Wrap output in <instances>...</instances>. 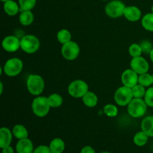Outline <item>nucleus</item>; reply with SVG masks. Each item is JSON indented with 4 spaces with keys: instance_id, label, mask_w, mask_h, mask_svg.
<instances>
[{
    "instance_id": "obj_1",
    "label": "nucleus",
    "mask_w": 153,
    "mask_h": 153,
    "mask_svg": "<svg viewBox=\"0 0 153 153\" xmlns=\"http://www.w3.org/2000/svg\"><path fill=\"white\" fill-rule=\"evenodd\" d=\"M148 105L142 98H134L127 105L128 113L131 117L140 118L146 114Z\"/></svg>"
},
{
    "instance_id": "obj_2",
    "label": "nucleus",
    "mask_w": 153,
    "mask_h": 153,
    "mask_svg": "<svg viewBox=\"0 0 153 153\" xmlns=\"http://www.w3.org/2000/svg\"><path fill=\"white\" fill-rule=\"evenodd\" d=\"M26 86L30 94L34 96H40L44 90V80L39 75H29L27 79Z\"/></svg>"
},
{
    "instance_id": "obj_3",
    "label": "nucleus",
    "mask_w": 153,
    "mask_h": 153,
    "mask_svg": "<svg viewBox=\"0 0 153 153\" xmlns=\"http://www.w3.org/2000/svg\"><path fill=\"white\" fill-rule=\"evenodd\" d=\"M32 111L38 117H44L49 113L50 110L48 97H40L37 96L35 99H34L31 104Z\"/></svg>"
},
{
    "instance_id": "obj_4",
    "label": "nucleus",
    "mask_w": 153,
    "mask_h": 153,
    "mask_svg": "<svg viewBox=\"0 0 153 153\" xmlns=\"http://www.w3.org/2000/svg\"><path fill=\"white\" fill-rule=\"evenodd\" d=\"M20 48L26 53L34 54L40 48V40L33 34H27L21 38Z\"/></svg>"
},
{
    "instance_id": "obj_5",
    "label": "nucleus",
    "mask_w": 153,
    "mask_h": 153,
    "mask_svg": "<svg viewBox=\"0 0 153 153\" xmlns=\"http://www.w3.org/2000/svg\"><path fill=\"white\" fill-rule=\"evenodd\" d=\"M115 102L120 106H127L134 99L131 88L123 85L116 91L114 97Z\"/></svg>"
},
{
    "instance_id": "obj_6",
    "label": "nucleus",
    "mask_w": 153,
    "mask_h": 153,
    "mask_svg": "<svg viewBox=\"0 0 153 153\" xmlns=\"http://www.w3.org/2000/svg\"><path fill=\"white\" fill-rule=\"evenodd\" d=\"M126 7V6L122 1L112 0L106 4L105 7V11L108 16L116 19V18H119L123 16Z\"/></svg>"
},
{
    "instance_id": "obj_7",
    "label": "nucleus",
    "mask_w": 153,
    "mask_h": 153,
    "mask_svg": "<svg viewBox=\"0 0 153 153\" xmlns=\"http://www.w3.org/2000/svg\"><path fill=\"white\" fill-rule=\"evenodd\" d=\"M23 63L18 58H12L7 60L3 67L4 74L9 77H14L22 72Z\"/></svg>"
},
{
    "instance_id": "obj_8",
    "label": "nucleus",
    "mask_w": 153,
    "mask_h": 153,
    "mask_svg": "<svg viewBox=\"0 0 153 153\" xmlns=\"http://www.w3.org/2000/svg\"><path fill=\"white\" fill-rule=\"evenodd\" d=\"M88 91V85L81 79L73 81L68 87L69 94L74 98H82Z\"/></svg>"
},
{
    "instance_id": "obj_9",
    "label": "nucleus",
    "mask_w": 153,
    "mask_h": 153,
    "mask_svg": "<svg viewBox=\"0 0 153 153\" xmlns=\"http://www.w3.org/2000/svg\"><path fill=\"white\" fill-rule=\"evenodd\" d=\"M80 53V48L76 42L71 41L63 44L61 48V54L66 60L73 61L76 59Z\"/></svg>"
},
{
    "instance_id": "obj_10",
    "label": "nucleus",
    "mask_w": 153,
    "mask_h": 153,
    "mask_svg": "<svg viewBox=\"0 0 153 153\" xmlns=\"http://www.w3.org/2000/svg\"><path fill=\"white\" fill-rule=\"evenodd\" d=\"M130 67L132 70H134L138 75L148 73L149 70V64L148 61L143 57H136L132 58L130 62Z\"/></svg>"
},
{
    "instance_id": "obj_11",
    "label": "nucleus",
    "mask_w": 153,
    "mask_h": 153,
    "mask_svg": "<svg viewBox=\"0 0 153 153\" xmlns=\"http://www.w3.org/2000/svg\"><path fill=\"white\" fill-rule=\"evenodd\" d=\"M139 75L131 69L126 70L121 76V81L124 86L132 88L138 84Z\"/></svg>"
},
{
    "instance_id": "obj_12",
    "label": "nucleus",
    "mask_w": 153,
    "mask_h": 153,
    "mask_svg": "<svg viewBox=\"0 0 153 153\" xmlns=\"http://www.w3.org/2000/svg\"><path fill=\"white\" fill-rule=\"evenodd\" d=\"M2 48L8 52H14L20 48V40L13 35H8L2 40Z\"/></svg>"
},
{
    "instance_id": "obj_13",
    "label": "nucleus",
    "mask_w": 153,
    "mask_h": 153,
    "mask_svg": "<svg viewBox=\"0 0 153 153\" xmlns=\"http://www.w3.org/2000/svg\"><path fill=\"white\" fill-rule=\"evenodd\" d=\"M123 16L128 21L136 22L141 18V10L136 6H126Z\"/></svg>"
},
{
    "instance_id": "obj_14",
    "label": "nucleus",
    "mask_w": 153,
    "mask_h": 153,
    "mask_svg": "<svg viewBox=\"0 0 153 153\" xmlns=\"http://www.w3.org/2000/svg\"><path fill=\"white\" fill-rule=\"evenodd\" d=\"M34 150L32 141L28 138L19 140L16 145V151L17 153H33Z\"/></svg>"
},
{
    "instance_id": "obj_15",
    "label": "nucleus",
    "mask_w": 153,
    "mask_h": 153,
    "mask_svg": "<svg viewBox=\"0 0 153 153\" xmlns=\"http://www.w3.org/2000/svg\"><path fill=\"white\" fill-rule=\"evenodd\" d=\"M13 133L7 127H2L0 128V148L6 147L10 146L12 141Z\"/></svg>"
},
{
    "instance_id": "obj_16",
    "label": "nucleus",
    "mask_w": 153,
    "mask_h": 153,
    "mask_svg": "<svg viewBox=\"0 0 153 153\" xmlns=\"http://www.w3.org/2000/svg\"><path fill=\"white\" fill-rule=\"evenodd\" d=\"M3 7H4V12L9 16H15L17 14L18 12L20 11L19 4L13 0H9L4 2Z\"/></svg>"
},
{
    "instance_id": "obj_17",
    "label": "nucleus",
    "mask_w": 153,
    "mask_h": 153,
    "mask_svg": "<svg viewBox=\"0 0 153 153\" xmlns=\"http://www.w3.org/2000/svg\"><path fill=\"white\" fill-rule=\"evenodd\" d=\"M82 102L84 104L89 108H94L98 103V97L94 92L88 91L82 97Z\"/></svg>"
},
{
    "instance_id": "obj_18",
    "label": "nucleus",
    "mask_w": 153,
    "mask_h": 153,
    "mask_svg": "<svg viewBox=\"0 0 153 153\" xmlns=\"http://www.w3.org/2000/svg\"><path fill=\"white\" fill-rule=\"evenodd\" d=\"M141 130L149 137H153V116L146 117L142 120Z\"/></svg>"
},
{
    "instance_id": "obj_19",
    "label": "nucleus",
    "mask_w": 153,
    "mask_h": 153,
    "mask_svg": "<svg viewBox=\"0 0 153 153\" xmlns=\"http://www.w3.org/2000/svg\"><path fill=\"white\" fill-rule=\"evenodd\" d=\"M49 146L52 153H62L65 149V143L62 139L57 137L50 142Z\"/></svg>"
},
{
    "instance_id": "obj_20",
    "label": "nucleus",
    "mask_w": 153,
    "mask_h": 153,
    "mask_svg": "<svg viewBox=\"0 0 153 153\" xmlns=\"http://www.w3.org/2000/svg\"><path fill=\"white\" fill-rule=\"evenodd\" d=\"M12 133H13V135L18 140L28 138V130L26 129V128L24 126L21 125V124L15 125L13 126V129H12Z\"/></svg>"
},
{
    "instance_id": "obj_21",
    "label": "nucleus",
    "mask_w": 153,
    "mask_h": 153,
    "mask_svg": "<svg viewBox=\"0 0 153 153\" xmlns=\"http://www.w3.org/2000/svg\"><path fill=\"white\" fill-rule=\"evenodd\" d=\"M19 20L22 25L28 26L34 21V14L31 10H22L19 14Z\"/></svg>"
},
{
    "instance_id": "obj_22",
    "label": "nucleus",
    "mask_w": 153,
    "mask_h": 153,
    "mask_svg": "<svg viewBox=\"0 0 153 153\" xmlns=\"http://www.w3.org/2000/svg\"><path fill=\"white\" fill-rule=\"evenodd\" d=\"M149 139V136L146 134L143 131H138L136 133L134 136V143L137 146H143L146 144Z\"/></svg>"
},
{
    "instance_id": "obj_23",
    "label": "nucleus",
    "mask_w": 153,
    "mask_h": 153,
    "mask_svg": "<svg viewBox=\"0 0 153 153\" xmlns=\"http://www.w3.org/2000/svg\"><path fill=\"white\" fill-rule=\"evenodd\" d=\"M57 39H58V42L63 45L64 43H67L68 42L71 41L72 34L67 29L62 28L57 34Z\"/></svg>"
},
{
    "instance_id": "obj_24",
    "label": "nucleus",
    "mask_w": 153,
    "mask_h": 153,
    "mask_svg": "<svg viewBox=\"0 0 153 153\" xmlns=\"http://www.w3.org/2000/svg\"><path fill=\"white\" fill-rule=\"evenodd\" d=\"M141 25L144 29L149 31H153V13H146L143 16Z\"/></svg>"
},
{
    "instance_id": "obj_25",
    "label": "nucleus",
    "mask_w": 153,
    "mask_h": 153,
    "mask_svg": "<svg viewBox=\"0 0 153 153\" xmlns=\"http://www.w3.org/2000/svg\"><path fill=\"white\" fill-rule=\"evenodd\" d=\"M48 101H49V105L51 108H59L61 106L63 103V98L60 94H52L48 97Z\"/></svg>"
},
{
    "instance_id": "obj_26",
    "label": "nucleus",
    "mask_w": 153,
    "mask_h": 153,
    "mask_svg": "<svg viewBox=\"0 0 153 153\" xmlns=\"http://www.w3.org/2000/svg\"><path fill=\"white\" fill-rule=\"evenodd\" d=\"M138 84L141 85L142 86L145 87V88H146V87H149L150 85H153L152 75L149 74L148 73L139 75Z\"/></svg>"
},
{
    "instance_id": "obj_27",
    "label": "nucleus",
    "mask_w": 153,
    "mask_h": 153,
    "mask_svg": "<svg viewBox=\"0 0 153 153\" xmlns=\"http://www.w3.org/2000/svg\"><path fill=\"white\" fill-rule=\"evenodd\" d=\"M37 0H19L20 11L22 10H31L36 5Z\"/></svg>"
},
{
    "instance_id": "obj_28",
    "label": "nucleus",
    "mask_w": 153,
    "mask_h": 153,
    "mask_svg": "<svg viewBox=\"0 0 153 153\" xmlns=\"http://www.w3.org/2000/svg\"><path fill=\"white\" fill-rule=\"evenodd\" d=\"M103 112L109 117H114L118 114V108L113 104H108L103 108Z\"/></svg>"
},
{
    "instance_id": "obj_29",
    "label": "nucleus",
    "mask_w": 153,
    "mask_h": 153,
    "mask_svg": "<svg viewBox=\"0 0 153 153\" xmlns=\"http://www.w3.org/2000/svg\"><path fill=\"white\" fill-rule=\"evenodd\" d=\"M131 91H132L133 96H134V98H142L143 99L144 97L145 94H146V89H145V87L142 86L140 84H137L135 86L131 88Z\"/></svg>"
},
{
    "instance_id": "obj_30",
    "label": "nucleus",
    "mask_w": 153,
    "mask_h": 153,
    "mask_svg": "<svg viewBox=\"0 0 153 153\" xmlns=\"http://www.w3.org/2000/svg\"><path fill=\"white\" fill-rule=\"evenodd\" d=\"M128 52L129 55L132 58H136V57L141 56V54L143 53L141 46L138 43H133L128 48Z\"/></svg>"
},
{
    "instance_id": "obj_31",
    "label": "nucleus",
    "mask_w": 153,
    "mask_h": 153,
    "mask_svg": "<svg viewBox=\"0 0 153 153\" xmlns=\"http://www.w3.org/2000/svg\"><path fill=\"white\" fill-rule=\"evenodd\" d=\"M143 100L149 107L153 108V87L146 90Z\"/></svg>"
},
{
    "instance_id": "obj_32",
    "label": "nucleus",
    "mask_w": 153,
    "mask_h": 153,
    "mask_svg": "<svg viewBox=\"0 0 153 153\" xmlns=\"http://www.w3.org/2000/svg\"><path fill=\"white\" fill-rule=\"evenodd\" d=\"M140 46H141L142 51H143V53L145 54H149L151 52V51L152 50L153 46L152 43H150L148 40H143L140 43Z\"/></svg>"
},
{
    "instance_id": "obj_33",
    "label": "nucleus",
    "mask_w": 153,
    "mask_h": 153,
    "mask_svg": "<svg viewBox=\"0 0 153 153\" xmlns=\"http://www.w3.org/2000/svg\"><path fill=\"white\" fill-rule=\"evenodd\" d=\"M33 153H52L51 151L49 146H46V145H40L38 146L34 150Z\"/></svg>"
},
{
    "instance_id": "obj_34",
    "label": "nucleus",
    "mask_w": 153,
    "mask_h": 153,
    "mask_svg": "<svg viewBox=\"0 0 153 153\" xmlns=\"http://www.w3.org/2000/svg\"><path fill=\"white\" fill-rule=\"evenodd\" d=\"M81 153H96L95 149L90 146H85L81 150Z\"/></svg>"
},
{
    "instance_id": "obj_35",
    "label": "nucleus",
    "mask_w": 153,
    "mask_h": 153,
    "mask_svg": "<svg viewBox=\"0 0 153 153\" xmlns=\"http://www.w3.org/2000/svg\"><path fill=\"white\" fill-rule=\"evenodd\" d=\"M1 149H2V153H14L13 149L10 146H6Z\"/></svg>"
},
{
    "instance_id": "obj_36",
    "label": "nucleus",
    "mask_w": 153,
    "mask_h": 153,
    "mask_svg": "<svg viewBox=\"0 0 153 153\" xmlns=\"http://www.w3.org/2000/svg\"><path fill=\"white\" fill-rule=\"evenodd\" d=\"M3 92V84L2 82H0V94H2Z\"/></svg>"
},
{
    "instance_id": "obj_37",
    "label": "nucleus",
    "mask_w": 153,
    "mask_h": 153,
    "mask_svg": "<svg viewBox=\"0 0 153 153\" xmlns=\"http://www.w3.org/2000/svg\"><path fill=\"white\" fill-rule=\"evenodd\" d=\"M149 58H150L151 61L153 63V49H152V50L151 51L150 53H149Z\"/></svg>"
},
{
    "instance_id": "obj_38",
    "label": "nucleus",
    "mask_w": 153,
    "mask_h": 153,
    "mask_svg": "<svg viewBox=\"0 0 153 153\" xmlns=\"http://www.w3.org/2000/svg\"><path fill=\"white\" fill-rule=\"evenodd\" d=\"M1 1H3V2H5V1H9V0H1Z\"/></svg>"
},
{
    "instance_id": "obj_39",
    "label": "nucleus",
    "mask_w": 153,
    "mask_h": 153,
    "mask_svg": "<svg viewBox=\"0 0 153 153\" xmlns=\"http://www.w3.org/2000/svg\"><path fill=\"white\" fill-rule=\"evenodd\" d=\"M100 153H110L109 152H100Z\"/></svg>"
},
{
    "instance_id": "obj_40",
    "label": "nucleus",
    "mask_w": 153,
    "mask_h": 153,
    "mask_svg": "<svg viewBox=\"0 0 153 153\" xmlns=\"http://www.w3.org/2000/svg\"><path fill=\"white\" fill-rule=\"evenodd\" d=\"M152 12L153 13V5L152 6Z\"/></svg>"
},
{
    "instance_id": "obj_41",
    "label": "nucleus",
    "mask_w": 153,
    "mask_h": 153,
    "mask_svg": "<svg viewBox=\"0 0 153 153\" xmlns=\"http://www.w3.org/2000/svg\"><path fill=\"white\" fill-rule=\"evenodd\" d=\"M102 1H108V0H102Z\"/></svg>"
},
{
    "instance_id": "obj_42",
    "label": "nucleus",
    "mask_w": 153,
    "mask_h": 153,
    "mask_svg": "<svg viewBox=\"0 0 153 153\" xmlns=\"http://www.w3.org/2000/svg\"><path fill=\"white\" fill-rule=\"evenodd\" d=\"M152 79H153V75H152Z\"/></svg>"
}]
</instances>
